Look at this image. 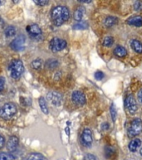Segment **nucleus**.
Wrapping results in <instances>:
<instances>
[{"instance_id": "obj_26", "label": "nucleus", "mask_w": 142, "mask_h": 160, "mask_svg": "<svg viewBox=\"0 0 142 160\" xmlns=\"http://www.w3.org/2000/svg\"><path fill=\"white\" fill-rule=\"evenodd\" d=\"M0 160H15V157L11 153L0 152Z\"/></svg>"}, {"instance_id": "obj_30", "label": "nucleus", "mask_w": 142, "mask_h": 160, "mask_svg": "<svg viewBox=\"0 0 142 160\" xmlns=\"http://www.w3.org/2000/svg\"><path fill=\"white\" fill-rule=\"evenodd\" d=\"M84 160H97V158L92 153H87V154L85 155Z\"/></svg>"}, {"instance_id": "obj_17", "label": "nucleus", "mask_w": 142, "mask_h": 160, "mask_svg": "<svg viewBox=\"0 0 142 160\" xmlns=\"http://www.w3.org/2000/svg\"><path fill=\"white\" fill-rule=\"evenodd\" d=\"M114 54L120 58L125 57L127 55V50L125 49V48L122 46H117L116 48H115Z\"/></svg>"}, {"instance_id": "obj_36", "label": "nucleus", "mask_w": 142, "mask_h": 160, "mask_svg": "<svg viewBox=\"0 0 142 160\" xmlns=\"http://www.w3.org/2000/svg\"><path fill=\"white\" fill-rule=\"evenodd\" d=\"M140 155H141V156H142V148H140Z\"/></svg>"}, {"instance_id": "obj_31", "label": "nucleus", "mask_w": 142, "mask_h": 160, "mask_svg": "<svg viewBox=\"0 0 142 160\" xmlns=\"http://www.w3.org/2000/svg\"><path fill=\"white\" fill-rule=\"evenodd\" d=\"M134 8L135 10H136V11H138V10L141 9L142 8V2H139V1H137V2H135L134 3Z\"/></svg>"}, {"instance_id": "obj_23", "label": "nucleus", "mask_w": 142, "mask_h": 160, "mask_svg": "<svg viewBox=\"0 0 142 160\" xmlns=\"http://www.w3.org/2000/svg\"><path fill=\"white\" fill-rule=\"evenodd\" d=\"M4 33L6 37H12V36L15 35V33H16V28H15V27H13V26H8V27L5 29Z\"/></svg>"}, {"instance_id": "obj_28", "label": "nucleus", "mask_w": 142, "mask_h": 160, "mask_svg": "<svg viewBox=\"0 0 142 160\" xmlns=\"http://www.w3.org/2000/svg\"><path fill=\"white\" fill-rule=\"evenodd\" d=\"M95 78L97 80H102L103 79V78H104L105 74L104 72H102V71H97V72H95Z\"/></svg>"}, {"instance_id": "obj_35", "label": "nucleus", "mask_w": 142, "mask_h": 160, "mask_svg": "<svg viewBox=\"0 0 142 160\" xmlns=\"http://www.w3.org/2000/svg\"><path fill=\"white\" fill-rule=\"evenodd\" d=\"M102 128L103 130H107L108 128H109V124H108L107 122H104V123H102Z\"/></svg>"}, {"instance_id": "obj_11", "label": "nucleus", "mask_w": 142, "mask_h": 160, "mask_svg": "<svg viewBox=\"0 0 142 160\" xmlns=\"http://www.w3.org/2000/svg\"><path fill=\"white\" fill-rule=\"evenodd\" d=\"M26 31L28 32V34L32 38H36L40 37V35H42V29L37 24H30L27 25L26 27Z\"/></svg>"}, {"instance_id": "obj_25", "label": "nucleus", "mask_w": 142, "mask_h": 160, "mask_svg": "<svg viewBox=\"0 0 142 160\" xmlns=\"http://www.w3.org/2000/svg\"><path fill=\"white\" fill-rule=\"evenodd\" d=\"M114 43V38L111 36H107L103 39V45L105 47H111Z\"/></svg>"}, {"instance_id": "obj_8", "label": "nucleus", "mask_w": 142, "mask_h": 160, "mask_svg": "<svg viewBox=\"0 0 142 160\" xmlns=\"http://www.w3.org/2000/svg\"><path fill=\"white\" fill-rule=\"evenodd\" d=\"M25 46V37L23 35H20L15 38L10 43L11 48L15 51H22L24 49Z\"/></svg>"}, {"instance_id": "obj_16", "label": "nucleus", "mask_w": 142, "mask_h": 160, "mask_svg": "<svg viewBox=\"0 0 142 160\" xmlns=\"http://www.w3.org/2000/svg\"><path fill=\"white\" fill-rule=\"evenodd\" d=\"M86 12L85 8L79 7L74 12V19L77 22H81L82 19V18L84 16V13Z\"/></svg>"}, {"instance_id": "obj_22", "label": "nucleus", "mask_w": 142, "mask_h": 160, "mask_svg": "<svg viewBox=\"0 0 142 160\" xmlns=\"http://www.w3.org/2000/svg\"><path fill=\"white\" fill-rule=\"evenodd\" d=\"M31 67L32 68H34L36 70H39L42 68V59H39V58H37V59L33 60L32 62H31Z\"/></svg>"}, {"instance_id": "obj_21", "label": "nucleus", "mask_w": 142, "mask_h": 160, "mask_svg": "<svg viewBox=\"0 0 142 160\" xmlns=\"http://www.w3.org/2000/svg\"><path fill=\"white\" fill-rule=\"evenodd\" d=\"M88 27V24H87V22L85 21H81V22H78L77 23L74 24L72 26L73 29H77V30H82V29H86Z\"/></svg>"}, {"instance_id": "obj_14", "label": "nucleus", "mask_w": 142, "mask_h": 160, "mask_svg": "<svg viewBox=\"0 0 142 160\" xmlns=\"http://www.w3.org/2000/svg\"><path fill=\"white\" fill-rule=\"evenodd\" d=\"M23 160H47L44 155L40 152H31L23 158Z\"/></svg>"}, {"instance_id": "obj_9", "label": "nucleus", "mask_w": 142, "mask_h": 160, "mask_svg": "<svg viewBox=\"0 0 142 160\" xmlns=\"http://www.w3.org/2000/svg\"><path fill=\"white\" fill-rule=\"evenodd\" d=\"M72 100L77 106H83L87 102V98L84 93L78 90L74 91L72 93Z\"/></svg>"}, {"instance_id": "obj_33", "label": "nucleus", "mask_w": 142, "mask_h": 160, "mask_svg": "<svg viewBox=\"0 0 142 160\" xmlns=\"http://www.w3.org/2000/svg\"><path fill=\"white\" fill-rule=\"evenodd\" d=\"M5 144V138L2 134H0V149L3 148Z\"/></svg>"}, {"instance_id": "obj_1", "label": "nucleus", "mask_w": 142, "mask_h": 160, "mask_svg": "<svg viewBox=\"0 0 142 160\" xmlns=\"http://www.w3.org/2000/svg\"><path fill=\"white\" fill-rule=\"evenodd\" d=\"M51 16L53 24L59 27L69 19L70 11L66 6H56L52 10Z\"/></svg>"}, {"instance_id": "obj_4", "label": "nucleus", "mask_w": 142, "mask_h": 160, "mask_svg": "<svg viewBox=\"0 0 142 160\" xmlns=\"http://www.w3.org/2000/svg\"><path fill=\"white\" fill-rule=\"evenodd\" d=\"M142 132V120L139 118H134L132 120L130 126L128 129V136L129 137H135Z\"/></svg>"}, {"instance_id": "obj_29", "label": "nucleus", "mask_w": 142, "mask_h": 160, "mask_svg": "<svg viewBox=\"0 0 142 160\" xmlns=\"http://www.w3.org/2000/svg\"><path fill=\"white\" fill-rule=\"evenodd\" d=\"M34 3H36L38 6H45L48 3V1L47 0H40V1H37V0H34L33 1Z\"/></svg>"}, {"instance_id": "obj_12", "label": "nucleus", "mask_w": 142, "mask_h": 160, "mask_svg": "<svg viewBox=\"0 0 142 160\" xmlns=\"http://www.w3.org/2000/svg\"><path fill=\"white\" fill-rule=\"evenodd\" d=\"M19 145V139L17 136H11L7 142V149L8 152H12L17 149Z\"/></svg>"}, {"instance_id": "obj_6", "label": "nucleus", "mask_w": 142, "mask_h": 160, "mask_svg": "<svg viewBox=\"0 0 142 160\" xmlns=\"http://www.w3.org/2000/svg\"><path fill=\"white\" fill-rule=\"evenodd\" d=\"M125 108H126L130 114L134 115L136 112V101H135V98L133 95L130 94L127 96L125 100Z\"/></svg>"}, {"instance_id": "obj_15", "label": "nucleus", "mask_w": 142, "mask_h": 160, "mask_svg": "<svg viewBox=\"0 0 142 160\" xmlns=\"http://www.w3.org/2000/svg\"><path fill=\"white\" fill-rule=\"evenodd\" d=\"M140 145H141V141H140V138H134V139L131 140L130 142V151H131V152H135V151L138 149V148L140 147Z\"/></svg>"}, {"instance_id": "obj_24", "label": "nucleus", "mask_w": 142, "mask_h": 160, "mask_svg": "<svg viewBox=\"0 0 142 160\" xmlns=\"http://www.w3.org/2000/svg\"><path fill=\"white\" fill-rule=\"evenodd\" d=\"M59 64V62L57 61V59H49L46 62V67H47L48 68H57Z\"/></svg>"}, {"instance_id": "obj_3", "label": "nucleus", "mask_w": 142, "mask_h": 160, "mask_svg": "<svg viewBox=\"0 0 142 160\" xmlns=\"http://www.w3.org/2000/svg\"><path fill=\"white\" fill-rule=\"evenodd\" d=\"M17 112V107L13 102L5 103L0 110V117L4 120H9Z\"/></svg>"}, {"instance_id": "obj_18", "label": "nucleus", "mask_w": 142, "mask_h": 160, "mask_svg": "<svg viewBox=\"0 0 142 160\" xmlns=\"http://www.w3.org/2000/svg\"><path fill=\"white\" fill-rule=\"evenodd\" d=\"M131 48L137 53H142V43L136 39L131 41Z\"/></svg>"}, {"instance_id": "obj_20", "label": "nucleus", "mask_w": 142, "mask_h": 160, "mask_svg": "<svg viewBox=\"0 0 142 160\" xmlns=\"http://www.w3.org/2000/svg\"><path fill=\"white\" fill-rule=\"evenodd\" d=\"M117 22V18L116 17H113V16H109L107 17L104 21V24L106 27L110 28L112 27L113 25H115Z\"/></svg>"}, {"instance_id": "obj_13", "label": "nucleus", "mask_w": 142, "mask_h": 160, "mask_svg": "<svg viewBox=\"0 0 142 160\" xmlns=\"http://www.w3.org/2000/svg\"><path fill=\"white\" fill-rule=\"evenodd\" d=\"M127 24L135 26V27H140L142 26V17L136 15V16H132L126 20Z\"/></svg>"}, {"instance_id": "obj_10", "label": "nucleus", "mask_w": 142, "mask_h": 160, "mask_svg": "<svg viewBox=\"0 0 142 160\" xmlns=\"http://www.w3.org/2000/svg\"><path fill=\"white\" fill-rule=\"evenodd\" d=\"M47 99L49 101L51 104L54 105L56 107H58L59 105H61L62 97L61 93H59V92H51L47 93Z\"/></svg>"}, {"instance_id": "obj_5", "label": "nucleus", "mask_w": 142, "mask_h": 160, "mask_svg": "<svg viewBox=\"0 0 142 160\" xmlns=\"http://www.w3.org/2000/svg\"><path fill=\"white\" fill-rule=\"evenodd\" d=\"M67 42L64 39L59 38H53L50 41V48L53 52H57L62 51L67 47Z\"/></svg>"}, {"instance_id": "obj_32", "label": "nucleus", "mask_w": 142, "mask_h": 160, "mask_svg": "<svg viewBox=\"0 0 142 160\" xmlns=\"http://www.w3.org/2000/svg\"><path fill=\"white\" fill-rule=\"evenodd\" d=\"M5 84V78L3 77H0V92L3 89Z\"/></svg>"}, {"instance_id": "obj_34", "label": "nucleus", "mask_w": 142, "mask_h": 160, "mask_svg": "<svg viewBox=\"0 0 142 160\" xmlns=\"http://www.w3.org/2000/svg\"><path fill=\"white\" fill-rule=\"evenodd\" d=\"M137 98H138V100L140 103H142V88L139 90L138 92V94H137Z\"/></svg>"}, {"instance_id": "obj_2", "label": "nucleus", "mask_w": 142, "mask_h": 160, "mask_svg": "<svg viewBox=\"0 0 142 160\" xmlns=\"http://www.w3.org/2000/svg\"><path fill=\"white\" fill-rule=\"evenodd\" d=\"M23 72H24V66H23L22 60H12L9 65L10 76L13 79H19L22 73H23Z\"/></svg>"}, {"instance_id": "obj_27", "label": "nucleus", "mask_w": 142, "mask_h": 160, "mask_svg": "<svg viewBox=\"0 0 142 160\" xmlns=\"http://www.w3.org/2000/svg\"><path fill=\"white\" fill-rule=\"evenodd\" d=\"M110 112H111V118L113 120V122H115L116 118V110L115 108V106L113 103L110 107Z\"/></svg>"}, {"instance_id": "obj_37", "label": "nucleus", "mask_w": 142, "mask_h": 160, "mask_svg": "<svg viewBox=\"0 0 142 160\" xmlns=\"http://www.w3.org/2000/svg\"><path fill=\"white\" fill-rule=\"evenodd\" d=\"M0 5H1V2H0Z\"/></svg>"}, {"instance_id": "obj_7", "label": "nucleus", "mask_w": 142, "mask_h": 160, "mask_svg": "<svg viewBox=\"0 0 142 160\" xmlns=\"http://www.w3.org/2000/svg\"><path fill=\"white\" fill-rule=\"evenodd\" d=\"M81 142L82 145L87 148H90L92 146L93 142V136H92V130L90 128H85L81 136Z\"/></svg>"}, {"instance_id": "obj_19", "label": "nucleus", "mask_w": 142, "mask_h": 160, "mask_svg": "<svg viewBox=\"0 0 142 160\" xmlns=\"http://www.w3.org/2000/svg\"><path fill=\"white\" fill-rule=\"evenodd\" d=\"M38 102H39V106L41 108V110L42 111V112L45 113V114H47L48 113V108H47V104L45 98L40 97L39 99H38Z\"/></svg>"}]
</instances>
